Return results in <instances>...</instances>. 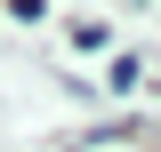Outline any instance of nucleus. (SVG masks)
<instances>
[{"mask_svg":"<svg viewBox=\"0 0 161 152\" xmlns=\"http://www.w3.org/2000/svg\"><path fill=\"white\" fill-rule=\"evenodd\" d=\"M64 48H80V56H105V48H113V32H105L97 16H73V24H64Z\"/></svg>","mask_w":161,"mask_h":152,"instance_id":"1","label":"nucleus"},{"mask_svg":"<svg viewBox=\"0 0 161 152\" xmlns=\"http://www.w3.org/2000/svg\"><path fill=\"white\" fill-rule=\"evenodd\" d=\"M105 80H113V88L129 96V88H137V80H145V64H137V56H113V72H105Z\"/></svg>","mask_w":161,"mask_h":152,"instance_id":"2","label":"nucleus"}]
</instances>
